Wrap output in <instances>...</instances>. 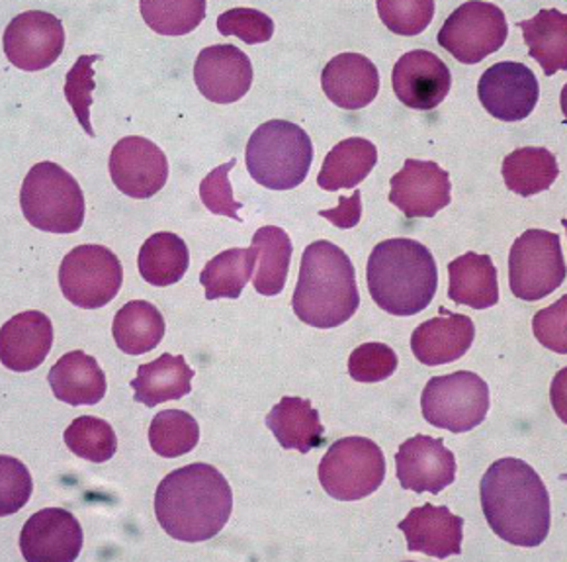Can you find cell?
Instances as JSON below:
<instances>
[{
	"mask_svg": "<svg viewBox=\"0 0 567 562\" xmlns=\"http://www.w3.org/2000/svg\"><path fill=\"white\" fill-rule=\"evenodd\" d=\"M234 510V492L226 477L212 464L193 462L161 480L155 515L176 541L202 543L226 528Z\"/></svg>",
	"mask_w": 567,
	"mask_h": 562,
	"instance_id": "6da1fadb",
	"label": "cell"
},
{
	"mask_svg": "<svg viewBox=\"0 0 567 562\" xmlns=\"http://www.w3.org/2000/svg\"><path fill=\"white\" fill-rule=\"evenodd\" d=\"M484 515L493 533L511 545H543L550 533V494L536 470L520 459H501L480 484Z\"/></svg>",
	"mask_w": 567,
	"mask_h": 562,
	"instance_id": "7a4b0ae2",
	"label": "cell"
},
{
	"mask_svg": "<svg viewBox=\"0 0 567 562\" xmlns=\"http://www.w3.org/2000/svg\"><path fill=\"white\" fill-rule=\"evenodd\" d=\"M359 286L349 255L331 242L308 245L293 290V314L311 328L333 329L357 314Z\"/></svg>",
	"mask_w": 567,
	"mask_h": 562,
	"instance_id": "3957f363",
	"label": "cell"
},
{
	"mask_svg": "<svg viewBox=\"0 0 567 562\" xmlns=\"http://www.w3.org/2000/svg\"><path fill=\"white\" fill-rule=\"evenodd\" d=\"M367 280L372 300L382 310L393 316H415L433 303L439 270L425 245L395 237L372 249Z\"/></svg>",
	"mask_w": 567,
	"mask_h": 562,
	"instance_id": "277c9868",
	"label": "cell"
},
{
	"mask_svg": "<svg viewBox=\"0 0 567 562\" xmlns=\"http://www.w3.org/2000/svg\"><path fill=\"white\" fill-rule=\"evenodd\" d=\"M249 175L270 191H290L308 176L313 143L303 127L286 120H268L247 143Z\"/></svg>",
	"mask_w": 567,
	"mask_h": 562,
	"instance_id": "5b68a950",
	"label": "cell"
},
{
	"mask_svg": "<svg viewBox=\"0 0 567 562\" xmlns=\"http://www.w3.org/2000/svg\"><path fill=\"white\" fill-rule=\"evenodd\" d=\"M20 206L32 226L50 234H75L84 222V194L75 176L43 161L30 168L20 191Z\"/></svg>",
	"mask_w": 567,
	"mask_h": 562,
	"instance_id": "8992f818",
	"label": "cell"
},
{
	"mask_svg": "<svg viewBox=\"0 0 567 562\" xmlns=\"http://www.w3.org/2000/svg\"><path fill=\"white\" fill-rule=\"evenodd\" d=\"M385 457L367 437H344L331 446L319 464V482L341 502H357L384 484Z\"/></svg>",
	"mask_w": 567,
	"mask_h": 562,
	"instance_id": "52a82bcc",
	"label": "cell"
},
{
	"mask_svg": "<svg viewBox=\"0 0 567 562\" xmlns=\"http://www.w3.org/2000/svg\"><path fill=\"white\" fill-rule=\"evenodd\" d=\"M421 410L434 428L466 433L484 423L489 411V388L476 372L458 370L426 382Z\"/></svg>",
	"mask_w": 567,
	"mask_h": 562,
	"instance_id": "ba28073f",
	"label": "cell"
},
{
	"mask_svg": "<svg viewBox=\"0 0 567 562\" xmlns=\"http://www.w3.org/2000/svg\"><path fill=\"white\" fill-rule=\"evenodd\" d=\"M566 280L561 239L554 232L528 229L511 247L509 285L513 294L536 303L556 293Z\"/></svg>",
	"mask_w": 567,
	"mask_h": 562,
	"instance_id": "9c48e42d",
	"label": "cell"
},
{
	"mask_svg": "<svg viewBox=\"0 0 567 562\" xmlns=\"http://www.w3.org/2000/svg\"><path fill=\"white\" fill-rule=\"evenodd\" d=\"M122 283V263L104 245H79L59 267L61 293L83 310H96L112 303Z\"/></svg>",
	"mask_w": 567,
	"mask_h": 562,
	"instance_id": "30bf717a",
	"label": "cell"
},
{
	"mask_svg": "<svg viewBox=\"0 0 567 562\" xmlns=\"http://www.w3.org/2000/svg\"><path fill=\"white\" fill-rule=\"evenodd\" d=\"M509 35L505 12L492 2H466L446 18L439 45L464 65H476L499 51Z\"/></svg>",
	"mask_w": 567,
	"mask_h": 562,
	"instance_id": "8fae6325",
	"label": "cell"
},
{
	"mask_svg": "<svg viewBox=\"0 0 567 562\" xmlns=\"http://www.w3.org/2000/svg\"><path fill=\"white\" fill-rule=\"evenodd\" d=\"M65 48V28L58 17L28 10L10 20L4 30V53L14 68L42 71L58 61Z\"/></svg>",
	"mask_w": 567,
	"mask_h": 562,
	"instance_id": "7c38bea8",
	"label": "cell"
},
{
	"mask_svg": "<svg viewBox=\"0 0 567 562\" xmlns=\"http://www.w3.org/2000/svg\"><path fill=\"white\" fill-rule=\"evenodd\" d=\"M110 176L130 198H151L167 185V155L147 137L127 135L110 153Z\"/></svg>",
	"mask_w": 567,
	"mask_h": 562,
	"instance_id": "4fadbf2b",
	"label": "cell"
},
{
	"mask_svg": "<svg viewBox=\"0 0 567 562\" xmlns=\"http://www.w3.org/2000/svg\"><path fill=\"white\" fill-rule=\"evenodd\" d=\"M477 96L484 109L503 122H518L533 114L540 84L530 69L517 61H501L487 69L480 83Z\"/></svg>",
	"mask_w": 567,
	"mask_h": 562,
	"instance_id": "5bb4252c",
	"label": "cell"
},
{
	"mask_svg": "<svg viewBox=\"0 0 567 562\" xmlns=\"http://www.w3.org/2000/svg\"><path fill=\"white\" fill-rule=\"evenodd\" d=\"M83 528L63 508H45L25 521L20 551L28 562H73L83 549Z\"/></svg>",
	"mask_w": 567,
	"mask_h": 562,
	"instance_id": "9a60e30c",
	"label": "cell"
},
{
	"mask_svg": "<svg viewBox=\"0 0 567 562\" xmlns=\"http://www.w3.org/2000/svg\"><path fill=\"white\" fill-rule=\"evenodd\" d=\"M390 185V202L408 218H433L451 204V175L434 161H405Z\"/></svg>",
	"mask_w": 567,
	"mask_h": 562,
	"instance_id": "2e32d148",
	"label": "cell"
},
{
	"mask_svg": "<svg viewBox=\"0 0 567 562\" xmlns=\"http://www.w3.org/2000/svg\"><path fill=\"white\" fill-rule=\"evenodd\" d=\"M252 79L255 71L249 55L231 43H219L202 50L194 65V81L198 91L216 104L241 101L249 93Z\"/></svg>",
	"mask_w": 567,
	"mask_h": 562,
	"instance_id": "e0dca14e",
	"label": "cell"
},
{
	"mask_svg": "<svg viewBox=\"0 0 567 562\" xmlns=\"http://www.w3.org/2000/svg\"><path fill=\"white\" fill-rule=\"evenodd\" d=\"M392 86L409 109L433 110L451 93V69L433 51H409L393 65Z\"/></svg>",
	"mask_w": 567,
	"mask_h": 562,
	"instance_id": "ac0fdd59",
	"label": "cell"
},
{
	"mask_svg": "<svg viewBox=\"0 0 567 562\" xmlns=\"http://www.w3.org/2000/svg\"><path fill=\"white\" fill-rule=\"evenodd\" d=\"M401 488L417 494H441L456 479V457L444 447L443 439L415 436L401 443L395 454Z\"/></svg>",
	"mask_w": 567,
	"mask_h": 562,
	"instance_id": "d6986e66",
	"label": "cell"
},
{
	"mask_svg": "<svg viewBox=\"0 0 567 562\" xmlns=\"http://www.w3.org/2000/svg\"><path fill=\"white\" fill-rule=\"evenodd\" d=\"M53 345L51 319L42 311H22L0 329V359L14 372L42 367Z\"/></svg>",
	"mask_w": 567,
	"mask_h": 562,
	"instance_id": "ffe728a7",
	"label": "cell"
},
{
	"mask_svg": "<svg viewBox=\"0 0 567 562\" xmlns=\"http://www.w3.org/2000/svg\"><path fill=\"white\" fill-rule=\"evenodd\" d=\"M400 529L405 533L411 553H425L434 559H449L452 554L462 553L464 520L454 515L446 505L413 508L401 521Z\"/></svg>",
	"mask_w": 567,
	"mask_h": 562,
	"instance_id": "44dd1931",
	"label": "cell"
},
{
	"mask_svg": "<svg viewBox=\"0 0 567 562\" xmlns=\"http://www.w3.org/2000/svg\"><path fill=\"white\" fill-rule=\"evenodd\" d=\"M476 337L472 318L443 310V316L426 319L411 336V351L426 367H439L462 359Z\"/></svg>",
	"mask_w": 567,
	"mask_h": 562,
	"instance_id": "7402d4cb",
	"label": "cell"
},
{
	"mask_svg": "<svg viewBox=\"0 0 567 562\" xmlns=\"http://www.w3.org/2000/svg\"><path fill=\"white\" fill-rule=\"evenodd\" d=\"M321 86L339 109L360 110L378 96L380 73L367 55L341 53L323 69Z\"/></svg>",
	"mask_w": 567,
	"mask_h": 562,
	"instance_id": "603a6c76",
	"label": "cell"
},
{
	"mask_svg": "<svg viewBox=\"0 0 567 562\" xmlns=\"http://www.w3.org/2000/svg\"><path fill=\"white\" fill-rule=\"evenodd\" d=\"M48 380L55 398L69 406H96L109 390L101 365L84 351L63 355L51 367Z\"/></svg>",
	"mask_w": 567,
	"mask_h": 562,
	"instance_id": "cb8c5ba5",
	"label": "cell"
},
{
	"mask_svg": "<svg viewBox=\"0 0 567 562\" xmlns=\"http://www.w3.org/2000/svg\"><path fill=\"white\" fill-rule=\"evenodd\" d=\"M194 372L183 355L163 352L157 361L147 362L137 369V377L130 382L134 388L135 402L155 408L163 402L181 400L193 392Z\"/></svg>",
	"mask_w": 567,
	"mask_h": 562,
	"instance_id": "d4e9b609",
	"label": "cell"
},
{
	"mask_svg": "<svg viewBox=\"0 0 567 562\" xmlns=\"http://www.w3.org/2000/svg\"><path fill=\"white\" fill-rule=\"evenodd\" d=\"M267 426L284 449H293L301 454L326 443V429L319 420V411L309 400L284 396L267 416Z\"/></svg>",
	"mask_w": 567,
	"mask_h": 562,
	"instance_id": "484cf974",
	"label": "cell"
},
{
	"mask_svg": "<svg viewBox=\"0 0 567 562\" xmlns=\"http://www.w3.org/2000/svg\"><path fill=\"white\" fill-rule=\"evenodd\" d=\"M449 298L474 310H487L499 303L497 269L489 255L470 252L449 265Z\"/></svg>",
	"mask_w": 567,
	"mask_h": 562,
	"instance_id": "4316f807",
	"label": "cell"
},
{
	"mask_svg": "<svg viewBox=\"0 0 567 562\" xmlns=\"http://www.w3.org/2000/svg\"><path fill=\"white\" fill-rule=\"evenodd\" d=\"M378 163V150L364 137H349L337 143L327 153L318 176L319 188L334 193L341 188H354L367 178Z\"/></svg>",
	"mask_w": 567,
	"mask_h": 562,
	"instance_id": "83f0119b",
	"label": "cell"
},
{
	"mask_svg": "<svg viewBox=\"0 0 567 562\" xmlns=\"http://www.w3.org/2000/svg\"><path fill=\"white\" fill-rule=\"evenodd\" d=\"M528 55L536 59L546 75L567 69V17L556 9H543L530 20H520Z\"/></svg>",
	"mask_w": 567,
	"mask_h": 562,
	"instance_id": "f1b7e54d",
	"label": "cell"
},
{
	"mask_svg": "<svg viewBox=\"0 0 567 562\" xmlns=\"http://www.w3.org/2000/svg\"><path fill=\"white\" fill-rule=\"evenodd\" d=\"M112 334L120 351L143 355L163 341L165 318L157 306L147 300H134L117 310Z\"/></svg>",
	"mask_w": 567,
	"mask_h": 562,
	"instance_id": "f546056e",
	"label": "cell"
},
{
	"mask_svg": "<svg viewBox=\"0 0 567 562\" xmlns=\"http://www.w3.org/2000/svg\"><path fill=\"white\" fill-rule=\"evenodd\" d=\"M190 265V252L184 244L183 237L159 232L151 235L143 244L137 259L140 275L145 283L153 286H171L186 275Z\"/></svg>",
	"mask_w": 567,
	"mask_h": 562,
	"instance_id": "4dcf8cb0",
	"label": "cell"
},
{
	"mask_svg": "<svg viewBox=\"0 0 567 562\" xmlns=\"http://www.w3.org/2000/svg\"><path fill=\"white\" fill-rule=\"evenodd\" d=\"M501 173L509 191L520 196H534L556 183L559 167L556 155L546 147H520L505 157Z\"/></svg>",
	"mask_w": 567,
	"mask_h": 562,
	"instance_id": "1f68e13d",
	"label": "cell"
},
{
	"mask_svg": "<svg viewBox=\"0 0 567 562\" xmlns=\"http://www.w3.org/2000/svg\"><path fill=\"white\" fill-rule=\"evenodd\" d=\"M259 259L257 247H235L219 253L209 260L200 275V283L208 300L231 298L237 300L247 286Z\"/></svg>",
	"mask_w": 567,
	"mask_h": 562,
	"instance_id": "d6a6232c",
	"label": "cell"
},
{
	"mask_svg": "<svg viewBox=\"0 0 567 562\" xmlns=\"http://www.w3.org/2000/svg\"><path fill=\"white\" fill-rule=\"evenodd\" d=\"M252 247L259 252V273L255 277V290L262 296H276L284 290L292 260V242L282 227L265 226L257 229Z\"/></svg>",
	"mask_w": 567,
	"mask_h": 562,
	"instance_id": "836d02e7",
	"label": "cell"
},
{
	"mask_svg": "<svg viewBox=\"0 0 567 562\" xmlns=\"http://www.w3.org/2000/svg\"><path fill=\"white\" fill-rule=\"evenodd\" d=\"M200 441V426L188 411H159L150 428L151 449L165 459L190 453Z\"/></svg>",
	"mask_w": 567,
	"mask_h": 562,
	"instance_id": "e575fe53",
	"label": "cell"
},
{
	"mask_svg": "<svg viewBox=\"0 0 567 562\" xmlns=\"http://www.w3.org/2000/svg\"><path fill=\"white\" fill-rule=\"evenodd\" d=\"M206 0H142L143 20L161 35L190 34L206 17Z\"/></svg>",
	"mask_w": 567,
	"mask_h": 562,
	"instance_id": "d590c367",
	"label": "cell"
},
{
	"mask_svg": "<svg viewBox=\"0 0 567 562\" xmlns=\"http://www.w3.org/2000/svg\"><path fill=\"white\" fill-rule=\"evenodd\" d=\"M63 439L69 451L84 461L106 462L117 451L116 431L109 421L94 416H81L73 420L65 429Z\"/></svg>",
	"mask_w": 567,
	"mask_h": 562,
	"instance_id": "8d00e7d4",
	"label": "cell"
},
{
	"mask_svg": "<svg viewBox=\"0 0 567 562\" xmlns=\"http://www.w3.org/2000/svg\"><path fill=\"white\" fill-rule=\"evenodd\" d=\"M378 14L385 28L398 35H417L433 22V0H378Z\"/></svg>",
	"mask_w": 567,
	"mask_h": 562,
	"instance_id": "74e56055",
	"label": "cell"
},
{
	"mask_svg": "<svg viewBox=\"0 0 567 562\" xmlns=\"http://www.w3.org/2000/svg\"><path fill=\"white\" fill-rule=\"evenodd\" d=\"M101 55H81L76 59L75 65L65 76L63 93L68 99L71 109L75 112L76 120L81 122L84 132L94 137V130L91 124L92 91H94V63Z\"/></svg>",
	"mask_w": 567,
	"mask_h": 562,
	"instance_id": "f35d334b",
	"label": "cell"
},
{
	"mask_svg": "<svg viewBox=\"0 0 567 562\" xmlns=\"http://www.w3.org/2000/svg\"><path fill=\"white\" fill-rule=\"evenodd\" d=\"M398 355L384 344H364L351 352L349 372L357 382H382L398 370Z\"/></svg>",
	"mask_w": 567,
	"mask_h": 562,
	"instance_id": "ab89813d",
	"label": "cell"
},
{
	"mask_svg": "<svg viewBox=\"0 0 567 562\" xmlns=\"http://www.w3.org/2000/svg\"><path fill=\"white\" fill-rule=\"evenodd\" d=\"M221 35H237L245 43H265L275 34V22L265 12L255 9H231L217 18Z\"/></svg>",
	"mask_w": 567,
	"mask_h": 562,
	"instance_id": "60d3db41",
	"label": "cell"
},
{
	"mask_svg": "<svg viewBox=\"0 0 567 562\" xmlns=\"http://www.w3.org/2000/svg\"><path fill=\"white\" fill-rule=\"evenodd\" d=\"M34 490V480L30 477V470L24 462L17 461L12 457L0 459V512L2 515H12L22 510Z\"/></svg>",
	"mask_w": 567,
	"mask_h": 562,
	"instance_id": "b9f144b4",
	"label": "cell"
},
{
	"mask_svg": "<svg viewBox=\"0 0 567 562\" xmlns=\"http://www.w3.org/2000/svg\"><path fill=\"white\" fill-rule=\"evenodd\" d=\"M237 161L231 160L214 168L200 183V198L206 208L217 216H227V218L243 222L239 211L243 208L241 202L234 198V188L229 183V171L235 167Z\"/></svg>",
	"mask_w": 567,
	"mask_h": 562,
	"instance_id": "7bdbcfd3",
	"label": "cell"
},
{
	"mask_svg": "<svg viewBox=\"0 0 567 562\" xmlns=\"http://www.w3.org/2000/svg\"><path fill=\"white\" fill-rule=\"evenodd\" d=\"M566 318L567 296H564L559 303L554 304L550 308L538 311L533 319L536 339L544 347H548V349L559 352V355H566L567 352Z\"/></svg>",
	"mask_w": 567,
	"mask_h": 562,
	"instance_id": "ee69618b",
	"label": "cell"
},
{
	"mask_svg": "<svg viewBox=\"0 0 567 562\" xmlns=\"http://www.w3.org/2000/svg\"><path fill=\"white\" fill-rule=\"evenodd\" d=\"M319 216H321V218L329 219L331 224H334L337 227H341V229H351V227L357 226L360 222V216H362V204H360L359 188L354 191L351 198L341 196L337 208H333V211H321L319 212Z\"/></svg>",
	"mask_w": 567,
	"mask_h": 562,
	"instance_id": "f6af8a7d",
	"label": "cell"
}]
</instances>
